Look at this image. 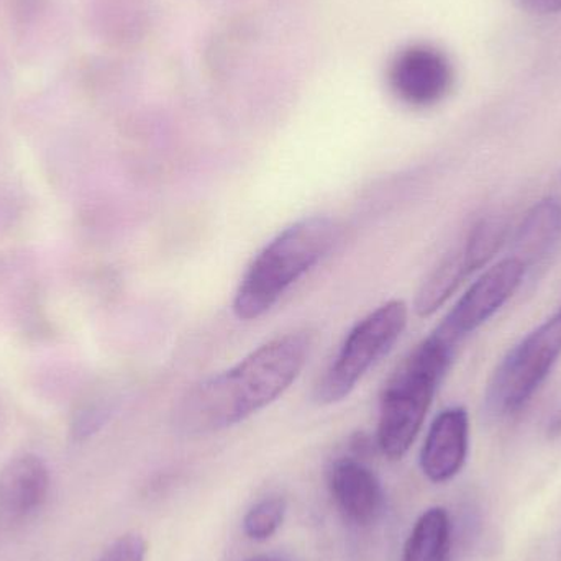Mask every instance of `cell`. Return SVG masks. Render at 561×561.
<instances>
[{"mask_svg":"<svg viewBox=\"0 0 561 561\" xmlns=\"http://www.w3.org/2000/svg\"><path fill=\"white\" fill-rule=\"evenodd\" d=\"M309 350L306 332L263 343L232 368L187 391L174 412L178 427L186 434H209L247 421L278 401L299 378Z\"/></svg>","mask_w":561,"mask_h":561,"instance_id":"1","label":"cell"},{"mask_svg":"<svg viewBox=\"0 0 561 561\" xmlns=\"http://www.w3.org/2000/svg\"><path fill=\"white\" fill-rule=\"evenodd\" d=\"M336 242L339 227L330 217H306L286 227L256 255L240 280L232 304L237 319L250 322L270 312Z\"/></svg>","mask_w":561,"mask_h":561,"instance_id":"2","label":"cell"},{"mask_svg":"<svg viewBox=\"0 0 561 561\" xmlns=\"http://www.w3.org/2000/svg\"><path fill=\"white\" fill-rule=\"evenodd\" d=\"M455 352L431 333L389 379L381 396L376 432L379 450L389 460H401L414 444Z\"/></svg>","mask_w":561,"mask_h":561,"instance_id":"3","label":"cell"},{"mask_svg":"<svg viewBox=\"0 0 561 561\" xmlns=\"http://www.w3.org/2000/svg\"><path fill=\"white\" fill-rule=\"evenodd\" d=\"M409 309L404 300L392 299L363 317L352 330L335 358L317 382L313 398L332 405L352 394L363 376L385 358L408 327Z\"/></svg>","mask_w":561,"mask_h":561,"instance_id":"4","label":"cell"},{"mask_svg":"<svg viewBox=\"0 0 561 561\" xmlns=\"http://www.w3.org/2000/svg\"><path fill=\"white\" fill-rule=\"evenodd\" d=\"M561 355V306L552 317L527 333L507 352L488 382L484 408L494 419L510 417L549 378Z\"/></svg>","mask_w":561,"mask_h":561,"instance_id":"5","label":"cell"},{"mask_svg":"<svg viewBox=\"0 0 561 561\" xmlns=\"http://www.w3.org/2000/svg\"><path fill=\"white\" fill-rule=\"evenodd\" d=\"M524 275L526 265L516 256L497 263L471 284L432 333L457 350L470 333L486 323L513 297L523 284Z\"/></svg>","mask_w":561,"mask_h":561,"instance_id":"6","label":"cell"},{"mask_svg":"<svg viewBox=\"0 0 561 561\" xmlns=\"http://www.w3.org/2000/svg\"><path fill=\"white\" fill-rule=\"evenodd\" d=\"M389 84L399 101L411 107L438 104L454 84L447 56L431 45H412L398 53L389 68Z\"/></svg>","mask_w":561,"mask_h":561,"instance_id":"7","label":"cell"},{"mask_svg":"<svg viewBox=\"0 0 561 561\" xmlns=\"http://www.w3.org/2000/svg\"><path fill=\"white\" fill-rule=\"evenodd\" d=\"M470 444V419L465 408H448L432 422L421 451V468L432 483L454 480L465 461Z\"/></svg>","mask_w":561,"mask_h":561,"instance_id":"8","label":"cell"},{"mask_svg":"<svg viewBox=\"0 0 561 561\" xmlns=\"http://www.w3.org/2000/svg\"><path fill=\"white\" fill-rule=\"evenodd\" d=\"M330 491L343 516L366 527L381 516L385 493L378 477L362 461L343 458L333 465L330 473Z\"/></svg>","mask_w":561,"mask_h":561,"instance_id":"9","label":"cell"},{"mask_svg":"<svg viewBox=\"0 0 561 561\" xmlns=\"http://www.w3.org/2000/svg\"><path fill=\"white\" fill-rule=\"evenodd\" d=\"M49 473L42 458L22 455L0 471V513L9 520H23L46 501Z\"/></svg>","mask_w":561,"mask_h":561,"instance_id":"10","label":"cell"},{"mask_svg":"<svg viewBox=\"0 0 561 561\" xmlns=\"http://www.w3.org/2000/svg\"><path fill=\"white\" fill-rule=\"evenodd\" d=\"M561 239V203L559 199L540 201L524 216L514 236L516 259L530 266L552 253Z\"/></svg>","mask_w":561,"mask_h":561,"instance_id":"11","label":"cell"},{"mask_svg":"<svg viewBox=\"0 0 561 561\" xmlns=\"http://www.w3.org/2000/svg\"><path fill=\"white\" fill-rule=\"evenodd\" d=\"M450 546V517L444 507H432L415 523L405 542L402 561H447Z\"/></svg>","mask_w":561,"mask_h":561,"instance_id":"12","label":"cell"},{"mask_svg":"<svg viewBox=\"0 0 561 561\" xmlns=\"http://www.w3.org/2000/svg\"><path fill=\"white\" fill-rule=\"evenodd\" d=\"M470 275L461 247L445 255L419 287L414 299L415 313L431 317L437 312Z\"/></svg>","mask_w":561,"mask_h":561,"instance_id":"13","label":"cell"},{"mask_svg":"<svg viewBox=\"0 0 561 561\" xmlns=\"http://www.w3.org/2000/svg\"><path fill=\"white\" fill-rule=\"evenodd\" d=\"M507 236H510V227L506 220L500 217H486L474 224L461 245V252L471 275L486 266L500 253L506 243Z\"/></svg>","mask_w":561,"mask_h":561,"instance_id":"14","label":"cell"},{"mask_svg":"<svg viewBox=\"0 0 561 561\" xmlns=\"http://www.w3.org/2000/svg\"><path fill=\"white\" fill-rule=\"evenodd\" d=\"M286 516V501L283 497H266L249 511L243 520L247 536L256 542L275 536Z\"/></svg>","mask_w":561,"mask_h":561,"instance_id":"15","label":"cell"},{"mask_svg":"<svg viewBox=\"0 0 561 561\" xmlns=\"http://www.w3.org/2000/svg\"><path fill=\"white\" fill-rule=\"evenodd\" d=\"M147 542L138 534H127L115 540L98 561H145Z\"/></svg>","mask_w":561,"mask_h":561,"instance_id":"16","label":"cell"},{"mask_svg":"<svg viewBox=\"0 0 561 561\" xmlns=\"http://www.w3.org/2000/svg\"><path fill=\"white\" fill-rule=\"evenodd\" d=\"M48 10V0H9L10 19L19 28L38 23Z\"/></svg>","mask_w":561,"mask_h":561,"instance_id":"17","label":"cell"},{"mask_svg":"<svg viewBox=\"0 0 561 561\" xmlns=\"http://www.w3.org/2000/svg\"><path fill=\"white\" fill-rule=\"evenodd\" d=\"M520 7L534 15H550L561 12V0H519Z\"/></svg>","mask_w":561,"mask_h":561,"instance_id":"18","label":"cell"},{"mask_svg":"<svg viewBox=\"0 0 561 561\" xmlns=\"http://www.w3.org/2000/svg\"><path fill=\"white\" fill-rule=\"evenodd\" d=\"M549 435L550 437H559V435H561V409L556 412L552 421H550Z\"/></svg>","mask_w":561,"mask_h":561,"instance_id":"19","label":"cell"},{"mask_svg":"<svg viewBox=\"0 0 561 561\" xmlns=\"http://www.w3.org/2000/svg\"><path fill=\"white\" fill-rule=\"evenodd\" d=\"M250 561H290V560L284 559V557H278V556H265V557H256V559H252Z\"/></svg>","mask_w":561,"mask_h":561,"instance_id":"20","label":"cell"}]
</instances>
